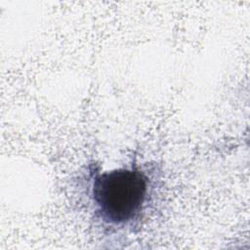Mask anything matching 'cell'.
I'll list each match as a JSON object with an SVG mask.
<instances>
[{"mask_svg":"<svg viewBox=\"0 0 250 250\" xmlns=\"http://www.w3.org/2000/svg\"><path fill=\"white\" fill-rule=\"evenodd\" d=\"M152 181L137 164L111 170L91 169L86 195L94 219L110 230L138 225L152 195Z\"/></svg>","mask_w":250,"mask_h":250,"instance_id":"6da1fadb","label":"cell"}]
</instances>
